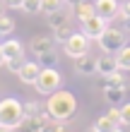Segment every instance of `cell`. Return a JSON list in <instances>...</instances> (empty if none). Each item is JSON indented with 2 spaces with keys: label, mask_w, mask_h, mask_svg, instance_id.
Returning <instances> with one entry per match:
<instances>
[{
  "label": "cell",
  "mask_w": 130,
  "mask_h": 132,
  "mask_svg": "<svg viewBox=\"0 0 130 132\" xmlns=\"http://www.w3.org/2000/svg\"><path fill=\"white\" fill-rule=\"evenodd\" d=\"M3 51H5V60L24 58V43L17 41V38H7V41L3 43Z\"/></svg>",
  "instance_id": "11"
},
{
  "label": "cell",
  "mask_w": 130,
  "mask_h": 132,
  "mask_svg": "<svg viewBox=\"0 0 130 132\" xmlns=\"http://www.w3.org/2000/svg\"><path fill=\"white\" fill-rule=\"evenodd\" d=\"M125 87H106L104 89V98L109 101L111 106H118V103H123V98H125Z\"/></svg>",
  "instance_id": "15"
},
{
  "label": "cell",
  "mask_w": 130,
  "mask_h": 132,
  "mask_svg": "<svg viewBox=\"0 0 130 132\" xmlns=\"http://www.w3.org/2000/svg\"><path fill=\"white\" fill-rule=\"evenodd\" d=\"M56 10H63V0H41V12L51 14Z\"/></svg>",
  "instance_id": "22"
},
{
  "label": "cell",
  "mask_w": 130,
  "mask_h": 132,
  "mask_svg": "<svg viewBox=\"0 0 130 132\" xmlns=\"http://www.w3.org/2000/svg\"><path fill=\"white\" fill-rule=\"evenodd\" d=\"M94 130L96 132H113V130H118V125L109 118V115H101V118L94 122Z\"/></svg>",
  "instance_id": "18"
},
{
  "label": "cell",
  "mask_w": 130,
  "mask_h": 132,
  "mask_svg": "<svg viewBox=\"0 0 130 132\" xmlns=\"http://www.w3.org/2000/svg\"><path fill=\"white\" fill-rule=\"evenodd\" d=\"M116 63H118V70H125V72H130V46L125 43L123 48H118L116 53Z\"/></svg>",
  "instance_id": "17"
},
{
  "label": "cell",
  "mask_w": 130,
  "mask_h": 132,
  "mask_svg": "<svg viewBox=\"0 0 130 132\" xmlns=\"http://www.w3.org/2000/svg\"><path fill=\"white\" fill-rule=\"evenodd\" d=\"M120 118H123L125 125H130V103H123V106H120Z\"/></svg>",
  "instance_id": "28"
},
{
  "label": "cell",
  "mask_w": 130,
  "mask_h": 132,
  "mask_svg": "<svg viewBox=\"0 0 130 132\" xmlns=\"http://www.w3.org/2000/svg\"><path fill=\"white\" fill-rule=\"evenodd\" d=\"M7 63V60H5V51H3V43H0V67H3Z\"/></svg>",
  "instance_id": "31"
},
{
  "label": "cell",
  "mask_w": 130,
  "mask_h": 132,
  "mask_svg": "<svg viewBox=\"0 0 130 132\" xmlns=\"http://www.w3.org/2000/svg\"><path fill=\"white\" fill-rule=\"evenodd\" d=\"M39 72H41V65L39 63H27V60H24V65L19 67L17 77H19V82H24V84H34L36 77H39Z\"/></svg>",
  "instance_id": "9"
},
{
  "label": "cell",
  "mask_w": 130,
  "mask_h": 132,
  "mask_svg": "<svg viewBox=\"0 0 130 132\" xmlns=\"http://www.w3.org/2000/svg\"><path fill=\"white\" fill-rule=\"evenodd\" d=\"M27 130H34V132H39V130H46L48 127V113H39V115H29V118H24V122H22Z\"/></svg>",
  "instance_id": "14"
},
{
  "label": "cell",
  "mask_w": 130,
  "mask_h": 132,
  "mask_svg": "<svg viewBox=\"0 0 130 132\" xmlns=\"http://www.w3.org/2000/svg\"><path fill=\"white\" fill-rule=\"evenodd\" d=\"M72 12H75V17L80 22H85L87 17L96 14V7H94V3H89V0H77V3L72 5Z\"/></svg>",
  "instance_id": "12"
},
{
  "label": "cell",
  "mask_w": 130,
  "mask_h": 132,
  "mask_svg": "<svg viewBox=\"0 0 130 132\" xmlns=\"http://www.w3.org/2000/svg\"><path fill=\"white\" fill-rule=\"evenodd\" d=\"M5 65H7V70H10V72L17 75V72H19V67L24 65V58H12V60H7Z\"/></svg>",
  "instance_id": "27"
},
{
  "label": "cell",
  "mask_w": 130,
  "mask_h": 132,
  "mask_svg": "<svg viewBox=\"0 0 130 132\" xmlns=\"http://www.w3.org/2000/svg\"><path fill=\"white\" fill-rule=\"evenodd\" d=\"M53 31H56V36H53V38H56V41H60V43H65V41H67V36L72 34V27H70V22H65V24H60V27H56V29H53Z\"/></svg>",
  "instance_id": "20"
},
{
  "label": "cell",
  "mask_w": 130,
  "mask_h": 132,
  "mask_svg": "<svg viewBox=\"0 0 130 132\" xmlns=\"http://www.w3.org/2000/svg\"><path fill=\"white\" fill-rule=\"evenodd\" d=\"M101 87L106 89V87H130V82L125 79L123 75H120V70H116V72H111V75H106L104 77V82H101Z\"/></svg>",
  "instance_id": "16"
},
{
  "label": "cell",
  "mask_w": 130,
  "mask_h": 132,
  "mask_svg": "<svg viewBox=\"0 0 130 132\" xmlns=\"http://www.w3.org/2000/svg\"><path fill=\"white\" fill-rule=\"evenodd\" d=\"M75 70H77V75H85V77H91L96 75V60L91 55H77L75 58Z\"/></svg>",
  "instance_id": "8"
},
{
  "label": "cell",
  "mask_w": 130,
  "mask_h": 132,
  "mask_svg": "<svg viewBox=\"0 0 130 132\" xmlns=\"http://www.w3.org/2000/svg\"><path fill=\"white\" fill-rule=\"evenodd\" d=\"M113 22H118V27L123 29L125 34H130V17H125V14L120 12V10H118V14H116V17H113Z\"/></svg>",
  "instance_id": "26"
},
{
  "label": "cell",
  "mask_w": 130,
  "mask_h": 132,
  "mask_svg": "<svg viewBox=\"0 0 130 132\" xmlns=\"http://www.w3.org/2000/svg\"><path fill=\"white\" fill-rule=\"evenodd\" d=\"M99 41V48H101L104 53H116L118 48H123L125 41H128V34L123 31L120 27H106V31L96 38Z\"/></svg>",
  "instance_id": "3"
},
{
  "label": "cell",
  "mask_w": 130,
  "mask_h": 132,
  "mask_svg": "<svg viewBox=\"0 0 130 132\" xmlns=\"http://www.w3.org/2000/svg\"><path fill=\"white\" fill-rule=\"evenodd\" d=\"M94 7H96V14H101L104 19L113 22V17H116L118 10H120V3L118 0H96Z\"/></svg>",
  "instance_id": "7"
},
{
  "label": "cell",
  "mask_w": 130,
  "mask_h": 132,
  "mask_svg": "<svg viewBox=\"0 0 130 132\" xmlns=\"http://www.w3.org/2000/svg\"><path fill=\"white\" fill-rule=\"evenodd\" d=\"M75 111H77V98H75L72 91L67 89H56L53 94H48L46 101V113H48L51 120H70Z\"/></svg>",
  "instance_id": "1"
},
{
  "label": "cell",
  "mask_w": 130,
  "mask_h": 132,
  "mask_svg": "<svg viewBox=\"0 0 130 132\" xmlns=\"http://www.w3.org/2000/svg\"><path fill=\"white\" fill-rule=\"evenodd\" d=\"M0 14H3V5H0Z\"/></svg>",
  "instance_id": "32"
},
{
  "label": "cell",
  "mask_w": 130,
  "mask_h": 132,
  "mask_svg": "<svg viewBox=\"0 0 130 132\" xmlns=\"http://www.w3.org/2000/svg\"><path fill=\"white\" fill-rule=\"evenodd\" d=\"M106 27H109V19H104L101 14H91V17H87L85 22H82V31H85L89 38H99Z\"/></svg>",
  "instance_id": "6"
},
{
  "label": "cell",
  "mask_w": 130,
  "mask_h": 132,
  "mask_svg": "<svg viewBox=\"0 0 130 132\" xmlns=\"http://www.w3.org/2000/svg\"><path fill=\"white\" fill-rule=\"evenodd\" d=\"M5 5L10 7V10H22V5H24V0H7Z\"/></svg>",
  "instance_id": "29"
},
{
  "label": "cell",
  "mask_w": 130,
  "mask_h": 132,
  "mask_svg": "<svg viewBox=\"0 0 130 132\" xmlns=\"http://www.w3.org/2000/svg\"><path fill=\"white\" fill-rule=\"evenodd\" d=\"M14 29V22L12 17H7V14H0V36H10Z\"/></svg>",
  "instance_id": "23"
},
{
  "label": "cell",
  "mask_w": 130,
  "mask_h": 132,
  "mask_svg": "<svg viewBox=\"0 0 130 132\" xmlns=\"http://www.w3.org/2000/svg\"><path fill=\"white\" fill-rule=\"evenodd\" d=\"M24 122V103L12 96L0 98V130H17Z\"/></svg>",
  "instance_id": "2"
},
{
  "label": "cell",
  "mask_w": 130,
  "mask_h": 132,
  "mask_svg": "<svg viewBox=\"0 0 130 132\" xmlns=\"http://www.w3.org/2000/svg\"><path fill=\"white\" fill-rule=\"evenodd\" d=\"M116 70H118V63H116V55L113 53H106V55L96 58V75L106 77V75L116 72Z\"/></svg>",
  "instance_id": "10"
},
{
  "label": "cell",
  "mask_w": 130,
  "mask_h": 132,
  "mask_svg": "<svg viewBox=\"0 0 130 132\" xmlns=\"http://www.w3.org/2000/svg\"><path fill=\"white\" fill-rule=\"evenodd\" d=\"M120 12H123L125 17H130V0H125V3H120Z\"/></svg>",
  "instance_id": "30"
},
{
  "label": "cell",
  "mask_w": 130,
  "mask_h": 132,
  "mask_svg": "<svg viewBox=\"0 0 130 132\" xmlns=\"http://www.w3.org/2000/svg\"><path fill=\"white\" fill-rule=\"evenodd\" d=\"M89 41H91V38H89L85 31H72L70 36H67V41L63 43L65 55H70V58L75 60L77 55H85V53H89Z\"/></svg>",
  "instance_id": "5"
},
{
  "label": "cell",
  "mask_w": 130,
  "mask_h": 132,
  "mask_svg": "<svg viewBox=\"0 0 130 132\" xmlns=\"http://www.w3.org/2000/svg\"><path fill=\"white\" fill-rule=\"evenodd\" d=\"M22 10H24V12H29V14H36V12H41V0H24Z\"/></svg>",
  "instance_id": "25"
},
{
  "label": "cell",
  "mask_w": 130,
  "mask_h": 132,
  "mask_svg": "<svg viewBox=\"0 0 130 132\" xmlns=\"http://www.w3.org/2000/svg\"><path fill=\"white\" fill-rule=\"evenodd\" d=\"M53 46H56V38L53 36H34L32 38V43H29V48H32V53H46V51H51Z\"/></svg>",
  "instance_id": "13"
},
{
  "label": "cell",
  "mask_w": 130,
  "mask_h": 132,
  "mask_svg": "<svg viewBox=\"0 0 130 132\" xmlns=\"http://www.w3.org/2000/svg\"><path fill=\"white\" fill-rule=\"evenodd\" d=\"M34 87H36L39 94H53L56 89H60V72L56 67H41Z\"/></svg>",
  "instance_id": "4"
},
{
  "label": "cell",
  "mask_w": 130,
  "mask_h": 132,
  "mask_svg": "<svg viewBox=\"0 0 130 132\" xmlns=\"http://www.w3.org/2000/svg\"><path fill=\"white\" fill-rule=\"evenodd\" d=\"M39 65L41 67H56L58 65V55H56V51H46V53H39Z\"/></svg>",
  "instance_id": "19"
},
{
  "label": "cell",
  "mask_w": 130,
  "mask_h": 132,
  "mask_svg": "<svg viewBox=\"0 0 130 132\" xmlns=\"http://www.w3.org/2000/svg\"><path fill=\"white\" fill-rule=\"evenodd\" d=\"M39 113H46V108H41V103H36V101H27V103H24V118H29V115H39Z\"/></svg>",
  "instance_id": "24"
},
{
  "label": "cell",
  "mask_w": 130,
  "mask_h": 132,
  "mask_svg": "<svg viewBox=\"0 0 130 132\" xmlns=\"http://www.w3.org/2000/svg\"><path fill=\"white\" fill-rule=\"evenodd\" d=\"M46 19H48V24L56 29V27H60V24H65L67 22V17H65V12L63 10H56V12H51V14H46Z\"/></svg>",
  "instance_id": "21"
}]
</instances>
